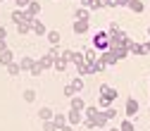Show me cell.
<instances>
[{"label":"cell","instance_id":"1","mask_svg":"<svg viewBox=\"0 0 150 131\" xmlns=\"http://www.w3.org/2000/svg\"><path fill=\"white\" fill-rule=\"evenodd\" d=\"M86 88V84H83V76H79V74H76V76H74L67 86H64V96L67 98H74V96H79V93Z\"/></svg>","mask_w":150,"mask_h":131},{"label":"cell","instance_id":"2","mask_svg":"<svg viewBox=\"0 0 150 131\" xmlns=\"http://www.w3.org/2000/svg\"><path fill=\"white\" fill-rule=\"evenodd\" d=\"M91 45L96 48L98 52L110 50V33H107V31H96V33H93V43H91Z\"/></svg>","mask_w":150,"mask_h":131},{"label":"cell","instance_id":"3","mask_svg":"<svg viewBox=\"0 0 150 131\" xmlns=\"http://www.w3.org/2000/svg\"><path fill=\"white\" fill-rule=\"evenodd\" d=\"M105 67L100 64V62H81V64H76V74L79 76H91V74H98V72H103Z\"/></svg>","mask_w":150,"mask_h":131},{"label":"cell","instance_id":"4","mask_svg":"<svg viewBox=\"0 0 150 131\" xmlns=\"http://www.w3.org/2000/svg\"><path fill=\"white\" fill-rule=\"evenodd\" d=\"M24 14H26V19H38V14H41V3H38V0H31V3H29V7L24 10Z\"/></svg>","mask_w":150,"mask_h":131},{"label":"cell","instance_id":"5","mask_svg":"<svg viewBox=\"0 0 150 131\" xmlns=\"http://www.w3.org/2000/svg\"><path fill=\"white\" fill-rule=\"evenodd\" d=\"M98 62H100L103 67H112V64L119 62V57H117L112 50H105V52H100V60H98Z\"/></svg>","mask_w":150,"mask_h":131},{"label":"cell","instance_id":"6","mask_svg":"<svg viewBox=\"0 0 150 131\" xmlns=\"http://www.w3.org/2000/svg\"><path fill=\"white\" fill-rule=\"evenodd\" d=\"M83 119H86V117H83V112H81V110H69V112H67V122H69L71 126L83 124Z\"/></svg>","mask_w":150,"mask_h":131},{"label":"cell","instance_id":"7","mask_svg":"<svg viewBox=\"0 0 150 131\" xmlns=\"http://www.w3.org/2000/svg\"><path fill=\"white\" fill-rule=\"evenodd\" d=\"M100 96H103V98H107L110 103H115V100H117V96H119V93H117V88H112V86H107V84H103V86H100Z\"/></svg>","mask_w":150,"mask_h":131},{"label":"cell","instance_id":"8","mask_svg":"<svg viewBox=\"0 0 150 131\" xmlns=\"http://www.w3.org/2000/svg\"><path fill=\"white\" fill-rule=\"evenodd\" d=\"M88 26H91V19H74V33L76 36L88 33Z\"/></svg>","mask_w":150,"mask_h":131},{"label":"cell","instance_id":"9","mask_svg":"<svg viewBox=\"0 0 150 131\" xmlns=\"http://www.w3.org/2000/svg\"><path fill=\"white\" fill-rule=\"evenodd\" d=\"M83 57H86V62H98V60H100V52H98L96 48H93V45H91V48L86 45V50H83Z\"/></svg>","mask_w":150,"mask_h":131},{"label":"cell","instance_id":"10","mask_svg":"<svg viewBox=\"0 0 150 131\" xmlns=\"http://www.w3.org/2000/svg\"><path fill=\"white\" fill-rule=\"evenodd\" d=\"M29 31H33V22L31 19H24V22L17 24V33H19V36H26Z\"/></svg>","mask_w":150,"mask_h":131},{"label":"cell","instance_id":"11","mask_svg":"<svg viewBox=\"0 0 150 131\" xmlns=\"http://www.w3.org/2000/svg\"><path fill=\"white\" fill-rule=\"evenodd\" d=\"M52 117H55V112H52V107H48V105L38 107V119H41V122H48V119H52Z\"/></svg>","mask_w":150,"mask_h":131},{"label":"cell","instance_id":"12","mask_svg":"<svg viewBox=\"0 0 150 131\" xmlns=\"http://www.w3.org/2000/svg\"><path fill=\"white\" fill-rule=\"evenodd\" d=\"M69 110H86V100L83 98H79V96H74V98H69Z\"/></svg>","mask_w":150,"mask_h":131},{"label":"cell","instance_id":"13","mask_svg":"<svg viewBox=\"0 0 150 131\" xmlns=\"http://www.w3.org/2000/svg\"><path fill=\"white\" fill-rule=\"evenodd\" d=\"M138 112V100L136 98H126V117H134Z\"/></svg>","mask_w":150,"mask_h":131},{"label":"cell","instance_id":"14","mask_svg":"<svg viewBox=\"0 0 150 131\" xmlns=\"http://www.w3.org/2000/svg\"><path fill=\"white\" fill-rule=\"evenodd\" d=\"M12 62H14V52H12V48H7L5 52H0V64H3V67L12 64Z\"/></svg>","mask_w":150,"mask_h":131},{"label":"cell","instance_id":"15","mask_svg":"<svg viewBox=\"0 0 150 131\" xmlns=\"http://www.w3.org/2000/svg\"><path fill=\"white\" fill-rule=\"evenodd\" d=\"M100 115V107L98 105H86V110H83V117L86 119H96Z\"/></svg>","mask_w":150,"mask_h":131},{"label":"cell","instance_id":"16","mask_svg":"<svg viewBox=\"0 0 150 131\" xmlns=\"http://www.w3.org/2000/svg\"><path fill=\"white\" fill-rule=\"evenodd\" d=\"M134 14H141L143 10H145V5H143V0H129V5H126Z\"/></svg>","mask_w":150,"mask_h":131},{"label":"cell","instance_id":"17","mask_svg":"<svg viewBox=\"0 0 150 131\" xmlns=\"http://www.w3.org/2000/svg\"><path fill=\"white\" fill-rule=\"evenodd\" d=\"M96 122V129H107V124H110V119H107V115H105V110H100V115L93 119Z\"/></svg>","mask_w":150,"mask_h":131},{"label":"cell","instance_id":"18","mask_svg":"<svg viewBox=\"0 0 150 131\" xmlns=\"http://www.w3.org/2000/svg\"><path fill=\"white\" fill-rule=\"evenodd\" d=\"M110 50L115 52V55H117L119 60H124V57H129V55H131V50H129V48H124V45H112Z\"/></svg>","mask_w":150,"mask_h":131},{"label":"cell","instance_id":"19","mask_svg":"<svg viewBox=\"0 0 150 131\" xmlns=\"http://www.w3.org/2000/svg\"><path fill=\"white\" fill-rule=\"evenodd\" d=\"M45 38H48V43H50V45H60V38H62V36H60V31L50 29V31L45 33Z\"/></svg>","mask_w":150,"mask_h":131},{"label":"cell","instance_id":"20","mask_svg":"<svg viewBox=\"0 0 150 131\" xmlns=\"http://www.w3.org/2000/svg\"><path fill=\"white\" fill-rule=\"evenodd\" d=\"M148 52H150V48L145 43H134L131 45V55H148Z\"/></svg>","mask_w":150,"mask_h":131},{"label":"cell","instance_id":"21","mask_svg":"<svg viewBox=\"0 0 150 131\" xmlns=\"http://www.w3.org/2000/svg\"><path fill=\"white\" fill-rule=\"evenodd\" d=\"M33 33H36V36H45V33H48V26H45L41 19H33Z\"/></svg>","mask_w":150,"mask_h":131},{"label":"cell","instance_id":"22","mask_svg":"<svg viewBox=\"0 0 150 131\" xmlns=\"http://www.w3.org/2000/svg\"><path fill=\"white\" fill-rule=\"evenodd\" d=\"M38 62H41V67H43V69H52V67H55V57H50L48 52L43 55V57H38Z\"/></svg>","mask_w":150,"mask_h":131},{"label":"cell","instance_id":"23","mask_svg":"<svg viewBox=\"0 0 150 131\" xmlns=\"http://www.w3.org/2000/svg\"><path fill=\"white\" fill-rule=\"evenodd\" d=\"M22 98H24V103L33 105V103H36V98H38V96H36V91H33V88H26V91L22 93Z\"/></svg>","mask_w":150,"mask_h":131},{"label":"cell","instance_id":"24","mask_svg":"<svg viewBox=\"0 0 150 131\" xmlns=\"http://www.w3.org/2000/svg\"><path fill=\"white\" fill-rule=\"evenodd\" d=\"M24 19H26L24 10H19V7H17V10H12V24H14V26L19 24V22H24Z\"/></svg>","mask_w":150,"mask_h":131},{"label":"cell","instance_id":"25","mask_svg":"<svg viewBox=\"0 0 150 131\" xmlns=\"http://www.w3.org/2000/svg\"><path fill=\"white\" fill-rule=\"evenodd\" d=\"M81 62H86V57H83V52H76V50H71V57H69V64H81Z\"/></svg>","mask_w":150,"mask_h":131},{"label":"cell","instance_id":"26","mask_svg":"<svg viewBox=\"0 0 150 131\" xmlns=\"http://www.w3.org/2000/svg\"><path fill=\"white\" fill-rule=\"evenodd\" d=\"M74 19H91V10H88V7L74 10Z\"/></svg>","mask_w":150,"mask_h":131},{"label":"cell","instance_id":"27","mask_svg":"<svg viewBox=\"0 0 150 131\" xmlns=\"http://www.w3.org/2000/svg\"><path fill=\"white\" fill-rule=\"evenodd\" d=\"M7 74H10L12 79H14V76H19V74H22V64H19V62H12V64H7Z\"/></svg>","mask_w":150,"mask_h":131},{"label":"cell","instance_id":"28","mask_svg":"<svg viewBox=\"0 0 150 131\" xmlns=\"http://www.w3.org/2000/svg\"><path fill=\"white\" fill-rule=\"evenodd\" d=\"M33 57H29V55H26V57H22L19 60V64H22V72H31V67H33Z\"/></svg>","mask_w":150,"mask_h":131},{"label":"cell","instance_id":"29","mask_svg":"<svg viewBox=\"0 0 150 131\" xmlns=\"http://www.w3.org/2000/svg\"><path fill=\"white\" fill-rule=\"evenodd\" d=\"M67 67H69V62L64 60V57H57V60H55V72H67Z\"/></svg>","mask_w":150,"mask_h":131},{"label":"cell","instance_id":"30","mask_svg":"<svg viewBox=\"0 0 150 131\" xmlns=\"http://www.w3.org/2000/svg\"><path fill=\"white\" fill-rule=\"evenodd\" d=\"M52 122L57 124L60 129H62L64 124H69V122H67V115H62V112H55V117H52Z\"/></svg>","mask_w":150,"mask_h":131},{"label":"cell","instance_id":"31","mask_svg":"<svg viewBox=\"0 0 150 131\" xmlns=\"http://www.w3.org/2000/svg\"><path fill=\"white\" fill-rule=\"evenodd\" d=\"M119 131H136V126H134V122H131V119L126 117V119L119 124Z\"/></svg>","mask_w":150,"mask_h":131},{"label":"cell","instance_id":"32","mask_svg":"<svg viewBox=\"0 0 150 131\" xmlns=\"http://www.w3.org/2000/svg\"><path fill=\"white\" fill-rule=\"evenodd\" d=\"M43 72H45V69H43V67H41V62H38V60H36V62H33V67H31V72H29V74H31V76H41V74H43Z\"/></svg>","mask_w":150,"mask_h":131},{"label":"cell","instance_id":"33","mask_svg":"<svg viewBox=\"0 0 150 131\" xmlns=\"http://www.w3.org/2000/svg\"><path fill=\"white\" fill-rule=\"evenodd\" d=\"M43 131H60V126L55 124L52 119H48V122H43Z\"/></svg>","mask_w":150,"mask_h":131},{"label":"cell","instance_id":"34","mask_svg":"<svg viewBox=\"0 0 150 131\" xmlns=\"http://www.w3.org/2000/svg\"><path fill=\"white\" fill-rule=\"evenodd\" d=\"M48 55H50V57H55V60H57L60 55H62V52H60V45H50V50H48Z\"/></svg>","mask_w":150,"mask_h":131},{"label":"cell","instance_id":"35","mask_svg":"<svg viewBox=\"0 0 150 131\" xmlns=\"http://www.w3.org/2000/svg\"><path fill=\"white\" fill-rule=\"evenodd\" d=\"M105 115H107V119L112 122V119H115V117H117V110H115V107H112V105H110V107H105Z\"/></svg>","mask_w":150,"mask_h":131},{"label":"cell","instance_id":"36","mask_svg":"<svg viewBox=\"0 0 150 131\" xmlns=\"http://www.w3.org/2000/svg\"><path fill=\"white\" fill-rule=\"evenodd\" d=\"M29 3H31V0H14V5L19 7V10H26V7H29Z\"/></svg>","mask_w":150,"mask_h":131},{"label":"cell","instance_id":"37","mask_svg":"<svg viewBox=\"0 0 150 131\" xmlns=\"http://www.w3.org/2000/svg\"><path fill=\"white\" fill-rule=\"evenodd\" d=\"M110 105H112V103H110L107 98H103V96H100V100H98V107H100V110H105V107H110Z\"/></svg>","mask_w":150,"mask_h":131},{"label":"cell","instance_id":"38","mask_svg":"<svg viewBox=\"0 0 150 131\" xmlns=\"http://www.w3.org/2000/svg\"><path fill=\"white\" fill-rule=\"evenodd\" d=\"M5 50H7V43H5L3 38H0V52H5Z\"/></svg>","mask_w":150,"mask_h":131},{"label":"cell","instance_id":"39","mask_svg":"<svg viewBox=\"0 0 150 131\" xmlns=\"http://www.w3.org/2000/svg\"><path fill=\"white\" fill-rule=\"evenodd\" d=\"M129 5V0H117V7H126Z\"/></svg>","mask_w":150,"mask_h":131},{"label":"cell","instance_id":"40","mask_svg":"<svg viewBox=\"0 0 150 131\" xmlns=\"http://www.w3.org/2000/svg\"><path fill=\"white\" fill-rule=\"evenodd\" d=\"M0 38H3V41H5V38H7V31H5V29H3V26H0Z\"/></svg>","mask_w":150,"mask_h":131},{"label":"cell","instance_id":"41","mask_svg":"<svg viewBox=\"0 0 150 131\" xmlns=\"http://www.w3.org/2000/svg\"><path fill=\"white\" fill-rule=\"evenodd\" d=\"M60 131H74V126H71V124H64V126H62Z\"/></svg>","mask_w":150,"mask_h":131},{"label":"cell","instance_id":"42","mask_svg":"<svg viewBox=\"0 0 150 131\" xmlns=\"http://www.w3.org/2000/svg\"><path fill=\"white\" fill-rule=\"evenodd\" d=\"M107 131H119V126H107Z\"/></svg>","mask_w":150,"mask_h":131},{"label":"cell","instance_id":"43","mask_svg":"<svg viewBox=\"0 0 150 131\" xmlns=\"http://www.w3.org/2000/svg\"><path fill=\"white\" fill-rule=\"evenodd\" d=\"M145 45H148V48H150V41H148V43H145Z\"/></svg>","mask_w":150,"mask_h":131},{"label":"cell","instance_id":"44","mask_svg":"<svg viewBox=\"0 0 150 131\" xmlns=\"http://www.w3.org/2000/svg\"><path fill=\"white\" fill-rule=\"evenodd\" d=\"M148 33H150V29H148Z\"/></svg>","mask_w":150,"mask_h":131},{"label":"cell","instance_id":"45","mask_svg":"<svg viewBox=\"0 0 150 131\" xmlns=\"http://www.w3.org/2000/svg\"><path fill=\"white\" fill-rule=\"evenodd\" d=\"M0 3H3V0H0Z\"/></svg>","mask_w":150,"mask_h":131}]
</instances>
